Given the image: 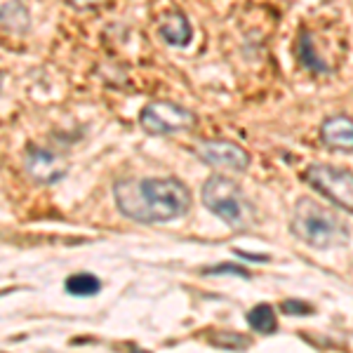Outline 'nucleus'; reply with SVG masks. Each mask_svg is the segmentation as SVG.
Returning <instances> with one entry per match:
<instances>
[{"mask_svg": "<svg viewBox=\"0 0 353 353\" xmlns=\"http://www.w3.org/2000/svg\"><path fill=\"white\" fill-rule=\"evenodd\" d=\"M118 212L139 224H165L191 210V191L174 176L121 179L113 184Z\"/></svg>", "mask_w": 353, "mask_h": 353, "instance_id": "f257e3e1", "label": "nucleus"}, {"mask_svg": "<svg viewBox=\"0 0 353 353\" xmlns=\"http://www.w3.org/2000/svg\"><path fill=\"white\" fill-rule=\"evenodd\" d=\"M214 346H221V349H229V351H236V349H248L250 346V339L241 337V334H233V332H221L217 337H210Z\"/></svg>", "mask_w": 353, "mask_h": 353, "instance_id": "4468645a", "label": "nucleus"}, {"mask_svg": "<svg viewBox=\"0 0 353 353\" xmlns=\"http://www.w3.org/2000/svg\"><path fill=\"white\" fill-rule=\"evenodd\" d=\"M221 273H231V276H241V278H250V273L243 269V266L236 264H217L205 269V276H221Z\"/></svg>", "mask_w": 353, "mask_h": 353, "instance_id": "2eb2a0df", "label": "nucleus"}, {"mask_svg": "<svg viewBox=\"0 0 353 353\" xmlns=\"http://www.w3.org/2000/svg\"><path fill=\"white\" fill-rule=\"evenodd\" d=\"M24 172L33 184L38 186H54L68 174V163L64 156H59L52 149H45L38 144H28L24 149Z\"/></svg>", "mask_w": 353, "mask_h": 353, "instance_id": "423d86ee", "label": "nucleus"}, {"mask_svg": "<svg viewBox=\"0 0 353 353\" xmlns=\"http://www.w3.org/2000/svg\"><path fill=\"white\" fill-rule=\"evenodd\" d=\"M101 288H104V283H101L94 273H88V271L71 273L64 281V290L71 297H94V294L101 292Z\"/></svg>", "mask_w": 353, "mask_h": 353, "instance_id": "9b49d317", "label": "nucleus"}, {"mask_svg": "<svg viewBox=\"0 0 353 353\" xmlns=\"http://www.w3.org/2000/svg\"><path fill=\"white\" fill-rule=\"evenodd\" d=\"M196 123H198V118L191 109L176 104V101H168V99L151 101V104H146L139 113L141 130L153 137L186 132V130L196 128Z\"/></svg>", "mask_w": 353, "mask_h": 353, "instance_id": "20e7f679", "label": "nucleus"}, {"mask_svg": "<svg viewBox=\"0 0 353 353\" xmlns=\"http://www.w3.org/2000/svg\"><path fill=\"white\" fill-rule=\"evenodd\" d=\"M196 153L203 163L212 165V168L231 170V172H245L250 168V153L243 146L233 144V141H201Z\"/></svg>", "mask_w": 353, "mask_h": 353, "instance_id": "0eeeda50", "label": "nucleus"}, {"mask_svg": "<svg viewBox=\"0 0 353 353\" xmlns=\"http://www.w3.org/2000/svg\"><path fill=\"white\" fill-rule=\"evenodd\" d=\"M3 83H5V76H3V68H0V90H3Z\"/></svg>", "mask_w": 353, "mask_h": 353, "instance_id": "6ab92c4d", "label": "nucleus"}, {"mask_svg": "<svg viewBox=\"0 0 353 353\" xmlns=\"http://www.w3.org/2000/svg\"><path fill=\"white\" fill-rule=\"evenodd\" d=\"M297 59L304 64L309 71H316V73H327L330 68L325 66V61L318 57L316 52V43H313V38H311V33L309 31H304L299 36V41H297Z\"/></svg>", "mask_w": 353, "mask_h": 353, "instance_id": "f8f14e48", "label": "nucleus"}, {"mask_svg": "<svg viewBox=\"0 0 353 353\" xmlns=\"http://www.w3.org/2000/svg\"><path fill=\"white\" fill-rule=\"evenodd\" d=\"M203 205L231 229H248L252 224V208L241 186L224 174H212L203 184Z\"/></svg>", "mask_w": 353, "mask_h": 353, "instance_id": "7ed1b4c3", "label": "nucleus"}, {"mask_svg": "<svg viewBox=\"0 0 353 353\" xmlns=\"http://www.w3.org/2000/svg\"><path fill=\"white\" fill-rule=\"evenodd\" d=\"M283 313H288V316H311L313 309L309 304H304V301H283Z\"/></svg>", "mask_w": 353, "mask_h": 353, "instance_id": "dca6fc26", "label": "nucleus"}, {"mask_svg": "<svg viewBox=\"0 0 353 353\" xmlns=\"http://www.w3.org/2000/svg\"><path fill=\"white\" fill-rule=\"evenodd\" d=\"M236 254H241L245 259H252V261H269L266 254H248V252H243V250H236Z\"/></svg>", "mask_w": 353, "mask_h": 353, "instance_id": "a211bd4d", "label": "nucleus"}, {"mask_svg": "<svg viewBox=\"0 0 353 353\" xmlns=\"http://www.w3.org/2000/svg\"><path fill=\"white\" fill-rule=\"evenodd\" d=\"M0 28L8 33H19L24 36L31 28V14L21 0H8L0 5Z\"/></svg>", "mask_w": 353, "mask_h": 353, "instance_id": "9d476101", "label": "nucleus"}, {"mask_svg": "<svg viewBox=\"0 0 353 353\" xmlns=\"http://www.w3.org/2000/svg\"><path fill=\"white\" fill-rule=\"evenodd\" d=\"M248 325L254 330V332L261 334H273L278 330V318L273 306L269 304H257L254 309H250L248 313Z\"/></svg>", "mask_w": 353, "mask_h": 353, "instance_id": "ddd939ff", "label": "nucleus"}, {"mask_svg": "<svg viewBox=\"0 0 353 353\" xmlns=\"http://www.w3.org/2000/svg\"><path fill=\"white\" fill-rule=\"evenodd\" d=\"M76 10H88V8H94L99 0H68Z\"/></svg>", "mask_w": 353, "mask_h": 353, "instance_id": "f3484780", "label": "nucleus"}, {"mask_svg": "<svg viewBox=\"0 0 353 353\" xmlns=\"http://www.w3.org/2000/svg\"><path fill=\"white\" fill-rule=\"evenodd\" d=\"M321 139L327 149L353 151V118L349 116H330L321 125Z\"/></svg>", "mask_w": 353, "mask_h": 353, "instance_id": "6e6552de", "label": "nucleus"}, {"mask_svg": "<svg viewBox=\"0 0 353 353\" xmlns=\"http://www.w3.org/2000/svg\"><path fill=\"white\" fill-rule=\"evenodd\" d=\"M161 38L172 48H186L193 38L191 21L181 10H170L163 14L161 21Z\"/></svg>", "mask_w": 353, "mask_h": 353, "instance_id": "1a4fd4ad", "label": "nucleus"}, {"mask_svg": "<svg viewBox=\"0 0 353 353\" xmlns=\"http://www.w3.org/2000/svg\"><path fill=\"white\" fill-rule=\"evenodd\" d=\"M290 229L301 243L316 250H330L349 243V224L334 210L311 198H301L294 205Z\"/></svg>", "mask_w": 353, "mask_h": 353, "instance_id": "f03ea898", "label": "nucleus"}, {"mask_svg": "<svg viewBox=\"0 0 353 353\" xmlns=\"http://www.w3.org/2000/svg\"><path fill=\"white\" fill-rule=\"evenodd\" d=\"M304 181L311 189H316L318 193L330 198L337 208L353 212V172H349V170L316 163L311 168H306Z\"/></svg>", "mask_w": 353, "mask_h": 353, "instance_id": "39448f33", "label": "nucleus"}]
</instances>
